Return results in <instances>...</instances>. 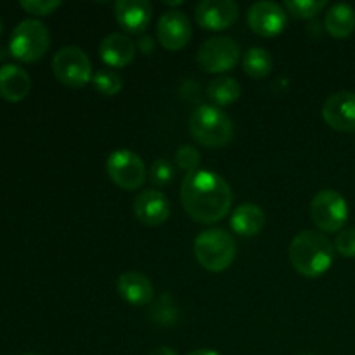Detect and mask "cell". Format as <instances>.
Wrapping results in <instances>:
<instances>
[{
  "label": "cell",
  "mask_w": 355,
  "mask_h": 355,
  "mask_svg": "<svg viewBox=\"0 0 355 355\" xmlns=\"http://www.w3.org/2000/svg\"><path fill=\"white\" fill-rule=\"evenodd\" d=\"M92 85L103 96L113 97L123 89V78L114 69H97L92 76Z\"/></svg>",
  "instance_id": "obj_23"
},
{
  "label": "cell",
  "mask_w": 355,
  "mask_h": 355,
  "mask_svg": "<svg viewBox=\"0 0 355 355\" xmlns=\"http://www.w3.org/2000/svg\"><path fill=\"white\" fill-rule=\"evenodd\" d=\"M49 47H51V33L40 19L28 17L19 21L10 33V54L23 62L38 61L44 58Z\"/></svg>",
  "instance_id": "obj_5"
},
{
  "label": "cell",
  "mask_w": 355,
  "mask_h": 355,
  "mask_svg": "<svg viewBox=\"0 0 355 355\" xmlns=\"http://www.w3.org/2000/svg\"><path fill=\"white\" fill-rule=\"evenodd\" d=\"M274 68V59L270 52L263 47H252L243 54V69L248 76L259 80L266 78Z\"/></svg>",
  "instance_id": "obj_22"
},
{
  "label": "cell",
  "mask_w": 355,
  "mask_h": 355,
  "mask_svg": "<svg viewBox=\"0 0 355 355\" xmlns=\"http://www.w3.org/2000/svg\"><path fill=\"white\" fill-rule=\"evenodd\" d=\"M52 71L62 85L71 89H82L87 83H92V62L85 51L75 45H68L55 52L52 58Z\"/></svg>",
  "instance_id": "obj_6"
},
{
  "label": "cell",
  "mask_w": 355,
  "mask_h": 355,
  "mask_svg": "<svg viewBox=\"0 0 355 355\" xmlns=\"http://www.w3.org/2000/svg\"><path fill=\"white\" fill-rule=\"evenodd\" d=\"M23 355H37V354H23Z\"/></svg>",
  "instance_id": "obj_32"
},
{
  "label": "cell",
  "mask_w": 355,
  "mask_h": 355,
  "mask_svg": "<svg viewBox=\"0 0 355 355\" xmlns=\"http://www.w3.org/2000/svg\"><path fill=\"white\" fill-rule=\"evenodd\" d=\"M290 263L304 277L322 276L335 260V245L318 231H302L291 239L288 248Z\"/></svg>",
  "instance_id": "obj_2"
},
{
  "label": "cell",
  "mask_w": 355,
  "mask_h": 355,
  "mask_svg": "<svg viewBox=\"0 0 355 355\" xmlns=\"http://www.w3.org/2000/svg\"><path fill=\"white\" fill-rule=\"evenodd\" d=\"M191 135L205 148H224L234 135L232 120L217 106H200L189 118Z\"/></svg>",
  "instance_id": "obj_3"
},
{
  "label": "cell",
  "mask_w": 355,
  "mask_h": 355,
  "mask_svg": "<svg viewBox=\"0 0 355 355\" xmlns=\"http://www.w3.org/2000/svg\"><path fill=\"white\" fill-rule=\"evenodd\" d=\"M312 222L321 232H340L349 218V203L335 189H322L311 201Z\"/></svg>",
  "instance_id": "obj_7"
},
{
  "label": "cell",
  "mask_w": 355,
  "mask_h": 355,
  "mask_svg": "<svg viewBox=\"0 0 355 355\" xmlns=\"http://www.w3.org/2000/svg\"><path fill=\"white\" fill-rule=\"evenodd\" d=\"M156 35L162 47L166 51H180L189 44L193 37L189 17L180 10H166L158 19Z\"/></svg>",
  "instance_id": "obj_12"
},
{
  "label": "cell",
  "mask_w": 355,
  "mask_h": 355,
  "mask_svg": "<svg viewBox=\"0 0 355 355\" xmlns=\"http://www.w3.org/2000/svg\"><path fill=\"white\" fill-rule=\"evenodd\" d=\"M180 200L193 220L215 224L227 217L234 194L224 177L210 170H196L182 180Z\"/></svg>",
  "instance_id": "obj_1"
},
{
  "label": "cell",
  "mask_w": 355,
  "mask_h": 355,
  "mask_svg": "<svg viewBox=\"0 0 355 355\" xmlns=\"http://www.w3.org/2000/svg\"><path fill=\"white\" fill-rule=\"evenodd\" d=\"M241 51L234 38L211 37L198 49V64L207 73H225L238 62Z\"/></svg>",
  "instance_id": "obj_9"
},
{
  "label": "cell",
  "mask_w": 355,
  "mask_h": 355,
  "mask_svg": "<svg viewBox=\"0 0 355 355\" xmlns=\"http://www.w3.org/2000/svg\"><path fill=\"white\" fill-rule=\"evenodd\" d=\"M200 163L201 155L196 148H193V146H180L175 151V165L179 166L180 170H184L187 175L196 172Z\"/></svg>",
  "instance_id": "obj_26"
},
{
  "label": "cell",
  "mask_w": 355,
  "mask_h": 355,
  "mask_svg": "<svg viewBox=\"0 0 355 355\" xmlns=\"http://www.w3.org/2000/svg\"><path fill=\"white\" fill-rule=\"evenodd\" d=\"M19 6L33 16H49L61 7V0H21Z\"/></svg>",
  "instance_id": "obj_27"
},
{
  "label": "cell",
  "mask_w": 355,
  "mask_h": 355,
  "mask_svg": "<svg viewBox=\"0 0 355 355\" xmlns=\"http://www.w3.org/2000/svg\"><path fill=\"white\" fill-rule=\"evenodd\" d=\"M134 215L144 225L158 227V225L165 224L170 217L168 198L155 189L142 191L134 200Z\"/></svg>",
  "instance_id": "obj_14"
},
{
  "label": "cell",
  "mask_w": 355,
  "mask_h": 355,
  "mask_svg": "<svg viewBox=\"0 0 355 355\" xmlns=\"http://www.w3.org/2000/svg\"><path fill=\"white\" fill-rule=\"evenodd\" d=\"M263 225H266V214L255 203L239 205L231 215V229L238 236L252 238L262 231Z\"/></svg>",
  "instance_id": "obj_19"
},
{
  "label": "cell",
  "mask_w": 355,
  "mask_h": 355,
  "mask_svg": "<svg viewBox=\"0 0 355 355\" xmlns=\"http://www.w3.org/2000/svg\"><path fill=\"white\" fill-rule=\"evenodd\" d=\"M248 26L252 28L253 33L260 37L272 38L283 33L288 23V12L284 6H279L276 2H255L248 9Z\"/></svg>",
  "instance_id": "obj_10"
},
{
  "label": "cell",
  "mask_w": 355,
  "mask_h": 355,
  "mask_svg": "<svg viewBox=\"0 0 355 355\" xmlns=\"http://www.w3.org/2000/svg\"><path fill=\"white\" fill-rule=\"evenodd\" d=\"M175 177V165L165 158H158L153 162L151 170H149V179L151 184L156 187H165Z\"/></svg>",
  "instance_id": "obj_25"
},
{
  "label": "cell",
  "mask_w": 355,
  "mask_h": 355,
  "mask_svg": "<svg viewBox=\"0 0 355 355\" xmlns=\"http://www.w3.org/2000/svg\"><path fill=\"white\" fill-rule=\"evenodd\" d=\"M194 257L203 269L222 272L236 259L234 238L224 229H208L194 239Z\"/></svg>",
  "instance_id": "obj_4"
},
{
  "label": "cell",
  "mask_w": 355,
  "mask_h": 355,
  "mask_svg": "<svg viewBox=\"0 0 355 355\" xmlns=\"http://www.w3.org/2000/svg\"><path fill=\"white\" fill-rule=\"evenodd\" d=\"M106 172L118 187L135 191L144 186L148 170L144 162L130 149H116L106 159Z\"/></svg>",
  "instance_id": "obj_8"
},
{
  "label": "cell",
  "mask_w": 355,
  "mask_h": 355,
  "mask_svg": "<svg viewBox=\"0 0 355 355\" xmlns=\"http://www.w3.org/2000/svg\"><path fill=\"white\" fill-rule=\"evenodd\" d=\"M335 250L347 259H355V227L342 229L335 238Z\"/></svg>",
  "instance_id": "obj_28"
},
{
  "label": "cell",
  "mask_w": 355,
  "mask_h": 355,
  "mask_svg": "<svg viewBox=\"0 0 355 355\" xmlns=\"http://www.w3.org/2000/svg\"><path fill=\"white\" fill-rule=\"evenodd\" d=\"M328 2L326 0H286L284 9L293 17L298 19H311L321 14L326 9Z\"/></svg>",
  "instance_id": "obj_24"
},
{
  "label": "cell",
  "mask_w": 355,
  "mask_h": 355,
  "mask_svg": "<svg viewBox=\"0 0 355 355\" xmlns=\"http://www.w3.org/2000/svg\"><path fill=\"white\" fill-rule=\"evenodd\" d=\"M2 26H3V23H2V17H0V33H2Z\"/></svg>",
  "instance_id": "obj_31"
},
{
  "label": "cell",
  "mask_w": 355,
  "mask_h": 355,
  "mask_svg": "<svg viewBox=\"0 0 355 355\" xmlns=\"http://www.w3.org/2000/svg\"><path fill=\"white\" fill-rule=\"evenodd\" d=\"M208 99L217 107L229 106L241 97V87L232 76H217L208 83Z\"/></svg>",
  "instance_id": "obj_21"
},
{
  "label": "cell",
  "mask_w": 355,
  "mask_h": 355,
  "mask_svg": "<svg viewBox=\"0 0 355 355\" xmlns=\"http://www.w3.org/2000/svg\"><path fill=\"white\" fill-rule=\"evenodd\" d=\"M31 89V78L24 68L14 62L0 66V97L9 103H19Z\"/></svg>",
  "instance_id": "obj_18"
},
{
  "label": "cell",
  "mask_w": 355,
  "mask_h": 355,
  "mask_svg": "<svg viewBox=\"0 0 355 355\" xmlns=\"http://www.w3.org/2000/svg\"><path fill=\"white\" fill-rule=\"evenodd\" d=\"M118 24L128 33H142L153 17V6L148 0H118L114 3Z\"/></svg>",
  "instance_id": "obj_15"
},
{
  "label": "cell",
  "mask_w": 355,
  "mask_h": 355,
  "mask_svg": "<svg viewBox=\"0 0 355 355\" xmlns=\"http://www.w3.org/2000/svg\"><path fill=\"white\" fill-rule=\"evenodd\" d=\"M322 118L338 132H355V92L340 90L326 99Z\"/></svg>",
  "instance_id": "obj_13"
},
{
  "label": "cell",
  "mask_w": 355,
  "mask_h": 355,
  "mask_svg": "<svg viewBox=\"0 0 355 355\" xmlns=\"http://www.w3.org/2000/svg\"><path fill=\"white\" fill-rule=\"evenodd\" d=\"M324 28L331 37L347 38L355 30V9L349 3H335L328 9Z\"/></svg>",
  "instance_id": "obj_20"
},
{
  "label": "cell",
  "mask_w": 355,
  "mask_h": 355,
  "mask_svg": "<svg viewBox=\"0 0 355 355\" xmlns=\"http://www.w3.org/2000/svg\"><path fill=\"white\" fill-rule=\"evenodd\" d=\"M149 355H179V352L173 350L172 347H156Z\"/></svg>",
  "instance_id": "obj_29"
},
{
  "label": "cell",
  "mask_w": 355,
  "mask_h": 355,
  "mask_svg": "<svg viewBox=\"0 0 355 355\" xmlns=\"http://www.w3.org/2000/svg\"><path fill=\"white\" fill-rule=\"evenodd\" d=\"M135 44L123 33H110L99 45V55L110 68H125L135 58Z\"/></svg>",
  "instance_id": "obj_17"
},
{
  "label": "cell",
  "mask_w": 355,
  "mask_h": 355,
  "mask_svg": "<svg viewBox=\"0 0 355 355\" xmlns=\"http://www.w3.org/2000/svg\"><path fill=\"white\" fill-rule=\"evenodd\" d=\"M118 295L130 305H148L155 297V286L146 274L137 270L123 272L116 281Z\"/></svg>",
  "instance_id": "obj_16"
},
{
  "label": "cell",
  "mask_w": 355,
  "mask_h": 355,
  "mask_svg": "<svg viewBox=\"0 0 355 355\" xmlns=\"http://www.w3.org/2000/svg\"><path fill=\"white\" fill-rule=\"evenodd\" d=\"M187 355H220V354L210 349H198V350H193V352H189Z\"/></svg>",
  "instance_id": "obj_30"
},
{
  "label": "cell",
  "mask_w": 355,
  "mask_h": 355,
  "mask_svg": "<svg viewBox=\"0 0 355 355\" xmlns=\"http://www.w3.org/2000/svg\"><path fill=\"white\" fill-rule=\"evenodd\" d=\"M239 16V6L232 0H201L194 9V17L201 28L210 31L227 30Z\"/></svg>",
  "instance_id": "obj_11"
}]
</instances>
